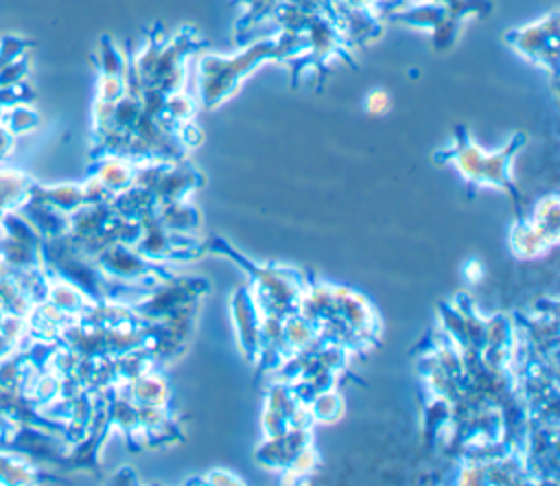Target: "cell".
<instances>
[{"instance_id": "obj_1", "label": "cell", "mask_w": 560, "mask_h": 486, "mask_svg": "<svg viewBox=\"0 0 560 486\" xmlns=\"http://www.w3.org/2000/svg\"><path fill=\"white\" fill-rule=\"evenodd\" d=\"M304 42H300L298 31H291L284 37H269L262 42H254L249 48H245L234 57H219V55L199 57L197 77H199L201 105L208 109L219 107L225 99H230L241 88V81L256 66L278 59L280 55H291L293 46Z\"/></svg>"}, {"instance_id": "obj_2", "label": "cell", "mask_w": 560, "mask_h": 486, "mask_svg": "<svg viewBox=\"0 0 560 486\" xmlns=\"http://www.w3.org/2000/svg\"><path fill=\"white\" fill-rule=\"evenodd\" d=\"M459 140L453 144V149L448 151V158L457 164V169L462 171V175H466L468 182L475 184H492V186H503L510 193L516 195L514 186L510 184V175H508V166L512 162V158L516 155V151L525 144V134H514V138L508 142V147H503L497 153H483L475 140H470L466 136V131L459 127Z\"/></svg>"}, {"instance_id": "obj_3", "label": "cell", "mask_w": 560, "mask_h": 486, "mask_svg": "<svg viewBox=\"0 0 560 486\" xmlns=\"http://www.w3.org/2000/svg\"><path fill=\"white\" fill-rule=\"evenodd\" d=\"M510 42L523 57L547 68L553 77L558 72V13H549L534 24L521 26L505 33Z\"/></svg>"}, {"instance_id": "obj_4", "label": "cell", "mask_w": 560, "mask_h": 486, "mask_svg": "<svg viewBox=\"0 0 560 486\" xmlns=\"http://www.w3.org/2000/svg\"><path fill=\"white\" fill-rule=\"evenodd\" d=\"M389 107H392V96H389L387 90H381V88L372 90V92L365 96V101H363V109H365L370 116H381V114L389 112Z\"/></svg>"}]
</instances>
